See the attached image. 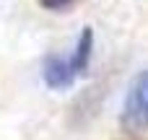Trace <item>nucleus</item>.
<instances>
[{
    "mask_svg": "<svg viewBox=\"0 0 148 140\" xmlns=\"http://www.w3.org/2000/svg\"><path fill=\"white\" fill-rule=\"evenodd\" d=\"M122 130L133 135L148 130V70H143L133 81L127 91V99L122 107Z\"/></svg>",
    "mask_w": 148,
    "mask_h": 140,
    "instance_id": "obj_1",
    "label": "nucleus"
},
{
    "mask_svg": "<svg viewBox=\"0 0 148 140\" xmlns=\"http://www.w3.org/2000/svg\"><path fill=\"white\" fill-rule=\"evenodd\" d=\"M42 75H44V83H47L49 88L65 91V88H70V83H73V78H75V70H73V65H70L68 60H62V57L55 55V57H47V60H44Z\"/></svg>",
    "mask_w": 148,
    "mask_h": 140,
    "instance_id": "obj_2",
    "label": "nucleus"
},
{
    "mask_svg": "<svg viewBox=\"0 0 148 140\" xmlns=\"http://www.w3.org/2000/svg\"><path fill=\"white\" fill-rule=\"evenodd\" d=\"M91 49H94V34H91V29H83V31H81V39H78V44H75L73 60H70V65H73L75 73H83V70L88 68Z\"/></svg>",
    "mask_w": 148,
    "mask_h": 140,
    "instance_id": "obj_3",
    "label": "nucleus"
},
{
    "mask_svg": "<svg viewBox=\"0 0 148 140\" xmlns=\"http://www.w3.org/2000/svg\"><path fill=\"white\" fill-rule=\"evenodd\" d=\"M73 3L75 0H39V5L47 8V10H68Z\"/></svg>",
    "mask_w": 148,
    "mask_h": 140,
    "instance_id": "obj_4",
    "label": "nucleus"
}]
</instances>
